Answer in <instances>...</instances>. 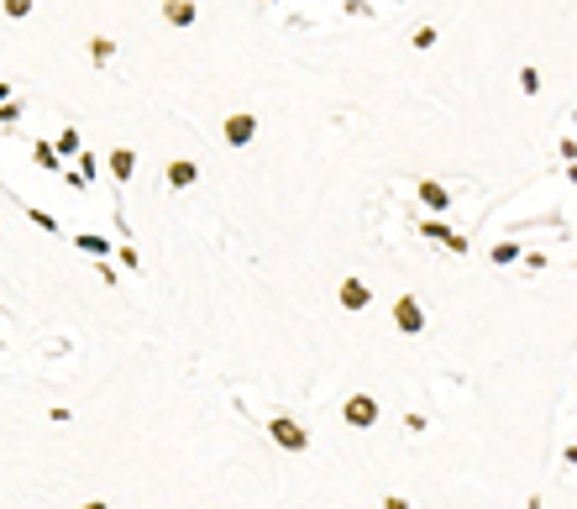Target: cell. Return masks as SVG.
Masks as SVG:
<instances>
[{"label": "cell", "instance_id": "cell-1", "mask_svg": "<svg viewBox=\"0 0 577 509\" xmlns=\"http://www.w3.org/2000/svg\"><path fill=\"white\" fill-rule=\"evenodd\" d=\"M268 431H273V441H278V447H289V451H305V441H310L305 431H299L294 420H289V415H278V420H273Z\"/></svg>", "mask_w": 577, "mask_h": 509}, {"label": "cell", "instance_id": "cell-2", "mask_svg": "<svg viewBox=\"0 0 577 509\" xmlns=\"http://www.w3.org/2000/svg\"><path fill=\"white\" fill-rule=\"evenodd\" d=\"M342 415H346V426H357V431H362V426H373V420H378V404L367 399V394H352Z\"/></svg>", "mask_w": 577, "mask_h": 509}, {"label": "cell", "instance_id": "cell-3", "mask_svg": "<svg viewBox=\"0 0 577 509\" xmlns=\"http://www.w3.org/2000/svg\"><path fill=\"white\" fill-rule=\"evenodd\" d=\"M394 320H399L404 331H420V326H425V315H420V305H415V299H399V305H394Z\"/></svg>", "mask_w": 577, "mask_h": 509}, {"label": "cell", "instance_id": "cell-4", "mask_svg": "<svg viewBox=\"0 0 577 509\" xmlns=\"http://www.w3.org/2000/svg\"><path fill=\"white\" fill-rule=\"evenodd\" d=\"M342 305H346V310H362V305H367V284L346 278V284H342Z\"/></svg>", "mask_w": 577, "mask_h": 509}, {"label": "cell", "instance_id": "cell-5", "mask_svg": "<svg viewBox=\"0 0 577 509\" xmlns=\"http://www.w3.org/2000/svg\"><path fill=\"white\" fill-rule=\"evenodd\" d=\"M247 137H252V116H231V121H226V142L242 147Z\"/></svg>", "mask_w": 577, "mask_h": 509}, {"label": "cell", "instance_id": "cell-6", "mask_svg": "<svg viewBox=\"0 0 577 509\" xmlns=\"http://www.w3.org/2000/svg\"><path fill=\"white\" fill-rule=\"evenodd\" d=\"M168 22H174V26H189V22H194V6H189V0H168Z\"/></svg>", "mask_w": 577, "mask_h": 509}, {"label": "cell", "instance_id": "cell-7", "mask_svg": "<svg viewBox=\"0 0 577 509\" xmlns=\"http://www.w3.org/2000/svg\"><path fill=\"white\" fill-rule=\"evenodd\" d=\"M168 184H174V190L194 184V163H174V168H168Z\"/></svg>", "mask_w": 577, "mask_h": 509}, {"label": "cell", "instance_id": "cell-8", "mask_svg": "<svg viewBox=\"0 0 577 509\" xmlns=\"http://www.w3.org/2000/svg\"><path fill=\"white\" fill-rule=\"evenodd\" d=\"M6 11H11V16H26V11H32V0H6Z\"/></svg>", "mask_w": 577, "mask_h": 509}, {"label": "cell", "instance_id": "cell-9", "mask_svg": "<svg viewBox=\"0 0 577 509\" xmlns=\"http://www.w3.org/2000/svg\"><path fill=\"white\" fill-rule=\"evenodd\" d=\"M84 509H106V504H84Z\"/></svg>", "mask_w": 577, "mask_h": 509}]
</instances>
